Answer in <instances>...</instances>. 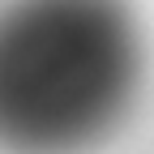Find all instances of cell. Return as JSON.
Returning a JSON list of instances; mask_svg holds the SVG:
<instances>
[{"mask_svg": "<svg viewBox=\"0 0 154 154\" xmlns=\"http://www.w3.org/2000/svg\"><path fill=\"white\" fill-rule=\"evenodd\" d=\"M137 47L116 0H17L0 13V146L64 154L116 120Z\"/></svg>", "mask_w": 154, "mask_h": 154, "instance_id": "cell-1", "label": "cell"}]
</instances>
